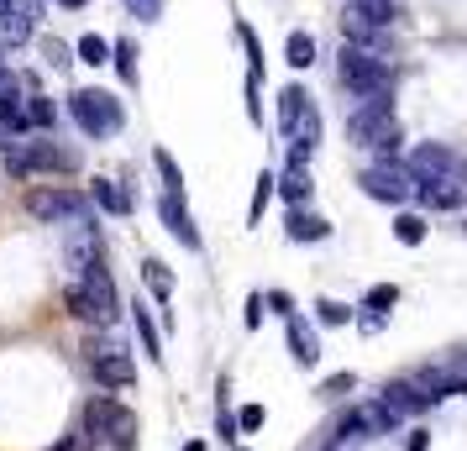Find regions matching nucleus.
<instances>
[{"mask_svg":"<svg viewBox=\"0 0 467 451\" xmlns=\"http://www.w3.org/2000/svg\"><path fill=\"white\" fill-rule=\"evenodd\" d=\"M184 451H205V441H190V446H184Z\"/></svg>","mask_w":467,"mask_h":451,"instance_id":"obj_44","label":"nucleus"},{"mask_svg":"<svg viewBox=\"0 0 467 451\" xmlns=\"http://www.w3.org/2000/svg\"><path fill=\"white\" fill-rule=\"evenodd\" d=\"M362 190L373 194V200H383V205H404V200H415L420 179L404 169V163L383 158V163H373V169H362Z\"/></svg>","mask_w":467,"mask_h":451,"instance_id":"obj_4","label":"nucleus"},{"mask_svg":"<svg viewBox=\"0 0 467 451\" xmlns=\"http://www.w3.org/2000/svg\"><path fill=\"white\" fill-rule=\"evenodd\" d=\"M289 352H295V363H299V367H316V363H320L316 331H310V325H299L295 315H289Z\"/></svg>","mask_w":467,"mask_h":451,"instance_id":"obj_15","label":"nucleus"},{"mask_svg":"<svg viewBox=\"0 0 467 451\" xmlns=\"http://www.w3.org/2000/svg\"><path fill=\"white\" fill-rule=\"evenodd\" d=\"M263 321V294H253V300H247V325H257Z\"/></svg>","mask_w":467,"mask_h":451,"instance_id":"obj_40","label":"nucleus"},{"mask_svg":"<svg viewBox=\"0 0 467 451\" xmlns=\"http://www.w3.org/2000/svg\"><path fill=\"white\" fill-rule=\"evenodd\" d=\"M347 425L358 430V436H389V430L400 425V415H389V409L373 399V405H358L352 415H347Z\"/></svg>","mask_w":467,"mask_h":451,"instance_id":"obj_13","label":"nucleus"},{"mask_svg":"<svg viewBox=\"0 0 467 451\" xmlns=\"http://www.w3.org/2000/svg\"><path fill=\"white\" fill-rule=\"evenodd\" d=\"M85 425L95 430V441H116L121 451L137 441V415L121 409V405H110V399H89L85 405Z\"/></svg>","mask_w":467,"mask_h":451,"instance_id":"obj_5","label":"nucleus"},{"mask_svg":"<svg viewBox=\"0 0 467 451\" xmlns=\"http://www.w3.org/2000/svg\"><path fill=\"white\" fill-rule=\"evenodd\" d=\"M152 163H158V173H163V184H169L173 194H179V184H184V173H179V163H173V152H152Z\"/></svg>","mask_w":467,"mask_h":451,"instance_id":"obj_31","label":"nucleus"},{"mask_svg":"<svg viewBox=\"0 0 467 451\" xmlns=\"http://www.w3.org/2000/svg\"><path fill=\"white\" fill-rule=\"evenodd\" d=\"M352 11H358L362 22H373V26H394V0H352Z\"/></svg>","mask_w":467,"mask_h":451,"instance_id":"obj_21","label":"nucleus"},{"mask_svg":"<svg viewBox=\"0 0 467 451\" xmlns=\"http://www.w3.org/2000/svg\"><path fill=\"white\" fill-rule=\"evenodd\" d=\"M79 289H85L89 310H95V325H110L121 310H116V283H110V273L100 268V262H89L85 273H79Z\"/></svg>","mask_w":467,"mask_h":451,"instance_id":"obj_7","label":"nucleus"},{"mask_svg":"<svg viewBox=\"0 0 467 451\" xmlns=\"http://www.w3.org/2000/svg\"><path fill=\"white\" fill-rule=\"evenodd\" d=\"M5 11H11V0H0V16H5Z\"/></svg>","mask_w":467,"mask_h":451,"instance_id":"obj_45","label":"nucleus"},{"mask_svg":"<svg viewBox=\"0 0 467 451\" xmlns=\"http://www.w3.org/2000/svg\"><path fill=\"white\" fill-rule=\"evenodd\" d=\"M64 304H68V315H74V321H95V310H89V300H85V289H79V283L64 294Z\"/></svg>","mask_w":467,"mask_h":451,"instance_id":"obj_33","label":"nucleus"},{"mask_svg":"<svg viewBox=\"0 0 467 451\" xmlns=\"http://www.w3.org/2000/svg\"><path fill=\"white\" fill-rule=\"evenodd\" d=\"M274 190L284 194L289 205H305V200H310V190H316V184H310V169H289V173H284V184H274Z\"/></svg>","mask_w":467,"mask_h":451,"instance_id":"obj_19","label":"nucleus"},{"mask_svg":"<svg viewBox=\"0 0 467 451\" xmlns=\"http://www.w3.org/2000/svg\"><path fill=\"white\" fill-rule=\"evenodd\" d=\"M64 262L74 273H85L89 262H100V231L89 226V220H74L68 226V247H64Z\"/></svg>","mask_w":467,"mask_h":451,"instance_id":"obj_10","label":"nucleus"},{"mask_svg":"<svg viewBox=\"0 0 467 451\" xmlns=\"http://www.w3.org/2000/svg\"><path fill=\"white\" fill-rule=\"evenodd\" d=\"M26 37H32V22L16 16V11H5V16H0V47H22Z\"/></svg>","mask_w":467,"mask_h":451,"instance_id":"obj_24","label":"nucleus"},{"mask_svg":"<svg viewBox=\"0 0 467 451\" xmlns=\"http://www.w3.org/2000/svg\"><path fill=\"white\" fill-rule=\"evenodd\" d=\"M289 237H295V241H326V237H331V220L295 210V215H289Z\"/></svg>","mask_w":467,"mask_h":451,"instance_id":"obj_18","label":"nucleus"},{"mask_svg":"<svg viewBox=\"0 0 467 451\" xmlns=\"http://www.w3.org/2000/svg\"><path fill=\"white\" fill-rule=\"evenodd\" d=\"M257 425H263V405H247L236 415V430H257Z\"/></svg>","mask_w":467,"mask_h":451,"instance_id":"obj_37","label":"nucleus"},{"mask_svg":"<svg viewBox=\"0 0 467 451\" xmlns=\"http://www.w3.org/2000/svg\"><path fill=\"white\" fill-rule=\"evenodd\" d=\"M79 64H89V68L110 64V43H106V37H95V32H89L85 43H79Z\"/></svg>","mask_w":467,"mask_h":451,"instance_id":"obj_28","label":"nucleus"},{"mask_svg":"<svg viewBox=\"0 0 467 451\" xmlns=\"http://www.w3.org/2000/svg\"><path fill=\"white\" fill-rule=\"evenodd\" d=\"M431 446V441H425V430H415V436H410V451H425Z\"/></svg>","mask_w":467,"mask_h":451,"instance_id":"obj_42","label":"nucleus"},{"mask_svg":"<svg viewBox=\"0 0 467 451\" xmlns=\"http://www.w3.org/2000/svg\"><path fill=\"white\" fill-rule=\"evenodd\" d=\"M79 158L53 142H16L11 148V173H32V169H74Z\"/></svg>","mask_w":467,"mask_h":451,"instance_id":"obj_9","label":"nucleus"},{"mask_svg":"<svg viewBox=\"0 0 467 451\" xmlns=\"http://www.w3.org/2000/svg\"><path fill=\"white\" fill-rule=\"evenodd\" d=\"M394 304H400V289H394V283H373V289L362 294V310H368V315H389Z\"/></svg>","mask_w":467,"mask_h":451,"instance_id":"obj_22","label":"nucleus"},{"mask_svg":"<svg viewBox=\"0 0 467 451\" xmlns=\"http://www.w3.org/2000/svg\"><path fill=\"white\" fill-rule=\"evenodd\" d=\"M337 74H341V85L358 89L362 100H368V95H389V85H394L389 58H383V53H368V47H352V43H341Z\"/></svg>","mask_w":467,"mask_h":451,"instance_id":"obj_2","label":"nucleus"},{"mask_svg":"<svg viewBox=\"0 0 467 451\" xmlns=\"http://www.w3.org/2000/svg\"><path fill=\"white\" fill-rule=\"evenodd\" d=\"M274 173H263V179H257V190H253V210H247V220H257V215H263V205H268V200H274Z\"/></svg>","mask_w":467,"mask_h":451,"instance_id":"obj_32","label":"nucleus"},{"mask_svg":"<svg viewBox=\"0 0 467 451\" xmlns=\"http://www.w3.org/2000/svg\"><path fill=\"white\" fill-rule=\"evenodd\" d=\"M142 279H148L152 300H169V294H173V279H169V268H163L158 258H148V262H142Z\"/></svg>","mask_w":467,"mask_h":451,"instance_id":"obj_25","label":"nucleus"},{"mask_svg":"<svg viewBox=\"0 0 467 451\" xmlns=\"http://www.w3.org/2000/svg\"><path fill=\"white\" fill-rule=\"evenodd\" d=\"M110 64H116V74H121L127 85H137V43H116L110 47Z\"/></svg>","mask_w":467,"mask_h":451,"instance_id":"obj_26","label":"nucleus"},{"mask_svg":"<svg viewBox=\"0 0 467 451\" xmlns=\"http://www.w3.org/2000/svg\"><path fill=\"white\" fill-rule=\"evenodd\" d=\"M26 210L37 215V220H89V200L74 190H32L26 194Z\"/></svg>","mask_w":467,"mask_h":451,"instance_id":"obj_6","label":"nucleus"},{"mask_svg":"<svg viewBox=\"0 0 467 451\" xmlns=\"http://www.w3.org/2000/svg\"><path fill=\"white\" fill-rule=\"evenodd\" d=\"M394 237H400L404 247H420L425 241V220L420 215H400V220H394Z\"/></svg>","mask_w":467,"mask_h":451,"instance_id":"obj_29","label":"nucleus"},{"mask_svg":"<svg viewBox=\"0 0 467 451\" xmlns=\"http://www.w3.org/2000/svg\"><path fill=\"white\" fill-rule=\"evenodd\" d=\"M137 336H142V352L152 363H163V342H158V325L148 321V310H137Z\"/></svg>","mask_w":467,"mask_h":451,"instance_id":"obj_27","label":"nucleus"},{"mask_svg":"<svg viewBox=\"0 0 467 451\" xmlns=\"http://www.w3.org/2000/svg\"><path fill=\"white\" fill-rule=\"evenodd\" d=\"M158 215H163V226H169L173 237L184 241V247H190V252H200V231H194V220H190V210H184V200H179V194H163V200H158Z\"/></svg>","mask_w":467,"mask_h":451,"instance_id":"obj_11","label":"nucleus"},{"mask_svg":"<svg viewBox=\"0 0 467 451\" xmlns=\"http://www.w3.org/2000/svg\"><path fill=\"white\" fill-rule=\"evenodd\" d=\"M95 205L100 210H110V215H127L131 210V194L116 184V179H95Z\"/></svg>","mask_w":467,"mask_h":451,"instance_id":"obj_17","label":"nucleus"},{"mask_svg":"<svg viewBox=\"0 0 467 451\" xmlns=\"http://www.w3.org/2000/svg\"><path fill=\"white\" fill-rule=\"evenodd\" d=\"M284 58H289L295 68H310V64H316V43H310L305 32H295V37H289V53H284Z\"/></svg>","mask_w":467,"mask_h":451,"instance_id":"obj_30","label":"nucleus"},{"mask_svg":"<svg viewBox=\"0 0 467 451\" xmlns=\"http://www.w3.org/2000/svg\"><path fill=\"white\" fill-rule=\"evenodd\" d=\"M47 64H53V68H68V64H74V58H68V47L58 43V37L47 43Z\"/></svg>","mask_w":467,"mask_h":451,"instance_id":"obj_39","label":"nucleus"},{"mask_svg":"<svg viewBox=\"0 0 467 451\" xmlns=\"http://www.w3.org/2000/svg\"><path fill=\"white\" fill-rule=\"evenodd\" d=\"M68 110H74V121H79L89 137H116V131H121V106L110 100L106 89H74V95H68Z\"/></svg>","mask_w":467,"mask_h":451,"instance_id":"obj_3","label":"nucleus"},{"mask_svg":"<svg viewBox=\"0 0 467 451\" xmlns=\"http://www.w3.org/2000/svg\"><path fill=\"white\" fill-rule=\"evenodd\" d=\"M58 5H68V11H79V5H85V0H58Z\"/></svg>","mask_w":467,"mask_h":451,"instance_id":"obj_43","label":"nucleus"},{"mask_svg":"<svg viewBox=\"0 0 467 451\" xmlns=\"http://www.w3.org/2000/svg\"><path fill=\"white\" fill-rule=\"evenodd\" d=\"M268 304H274V310H284V315H295V310H289V294H284V289H274V294H268Z\"/></svg>","mask_w":467,"mask_h":451,"instance_id":"obj_41","label":"nucleus"},{"mask_svg":"<svg viewBox=\"0 0 467 451\" xmlns=\"http://www.w3.org/2000/svg\"><path fill=\"white\" fill-rule=\"evenodd\" d=\"M22 116H26V127H58V106H53L47 95H32L22 106Z\"/></svg>","mask_w":467,"mask_h":451,"instance_id":"obj_23","label":"nucleus"},{"mask_svg":"<svg viewBox=\"0 0 467 451\" xmlns=\"http://www.w3.org/2000/svg\"><path fill=\"white\" fill-rule=\"evenodd\" d=\"M316 315H320L326 325H341L347 315H352V310H347V304H337V300H320V304H316Z\"/></svg>","mask_w":467,"mask_h":451,"instance_id":"obj_35","label":"nucleus"},{"mask_svg":"<svg viewBox=\"0 0 467 451\" xmlns=\"http://www.w3.org/2000/svg\"><path fill=\"white\" fill-rule=\"evenodd\" d=\"M127 5H131V16H142V22H152L163 11V0H127Z\"/></svg>","mask_w":467,"mask_h":451,"instance_id":"obj_36","label":"nucleus"},{"mask_svg":"<svg viewBox=\"0 0 467 451\" xmlns=\"http://www.w3.org/2000/svg\"><path fill=\"white\" fill-rule=\"evenodd\" d=\"M305 100H310V95H305L299 85H289L284 95H278V127H284V131H295V121H299V110H305Z\"/></svg>","mask_w":467,"mask_h":451,"instance_id":"obj_20","label":"nucleus"},{"mask_svg":"<svg viewBox=\"0 0 467 451\" xmlns=\"http://www.w3.org/2000/svg\"><path fill=\"white\" fill-rule=\"evenodd\" d=\"M11 11L26 16V22H37V16H43V0H11Z\"/></svg>","mask_w":467,"mask_h":451,"instance_id":"obj_38","label":"nucleus"},{"mask_svg":"<svg viewBox=\"0 0 467 451\" xmlns=\"http://www.w3.org/2000/svg\"><path fill=\"white\" fill-rule=\"evenodd\" d=\"M26 131V116H22V100H11V106H0V152H11L22 142Z\"/></svg>","mask_w":467,"mask_h":451,"instance_id":"obj_16","label":"nucleus"},{"mask_svg":"<svg viewBox=\"0 0 467 451\" xmlns=\"http://www.w3.org/2000/svg\"><path fill=\"white\" fill-rule=\"evenodd\" d=\"M352 384H358L352 373H337V378H326V384H320V394H326V399H341V394H352Z\"/></svg>","mask_w":467,"mask_h":451,"instance_id":"obj_34","label":"nucleus"},{"mask_svg":"<svg viewBox=\"0 0 467 451\" xmlns=\"http://www.w3.org/2000/svg\"><path fill=\"white\" fill-rule=\"evenodd\" d=\"M89 373H95V384H106V388H127L137 378V363H131L127 352H116V346L89 342Z\"/></svg>","mask_w":467,"mask_h":451,"instance_id":"obj_8","label":"nucleus"},{"mask_svg":"<svg viewBox=\"0 0 467 451\" xmlns=\"http://www.w3.org/2000/svg\"><path fill=\"white\" fill-rule=\"evenodd\" d=\"M347 137L358 148H373L379 158H394L400 152V121L389 110V95H368L352 116H347Z\"/></svg>","mask_w":467,"mask_h":451,"instance_id":"obj_1","label":"nucleus"},{"mask_svg":"<svg viewBox=\"0 0 467 451\" xmlns=\"http://www.w3.org/2000/svg\"><path fill=\"white\" fill-rule=\"evenodd\" d=\"M379 405L389 409V415H400V420H404V415H415V409H425L431 399H425V394H420L415 384H383V399H379Z\"/></svg>","mask_w":467,"mask_h":451,"instance_id":"obj_14","label":"nucleus"},{"mask_svg":"<svg viewBox=\"0 0 467 451\" xmlns=\"http://www.w3.org/2000/svg\"><path fill=\"white\" fill-rule=\"evenodd\" d=\"M410 173H415V179H457V158L446 148H436V142H425V148L410 158Z\"/></svg>","mask_w":467,"mask_h":451,"instance_id":"obj_12","label":"nucleus"}]
</instances>
